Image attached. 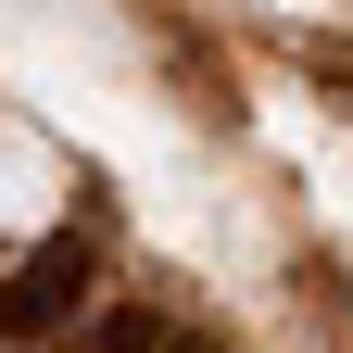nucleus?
Wrapping results in <instances>:
<instances>
[{"mask_svg":"<svg viewBox=\"0 0 353 353\" xmlns=\"http://www.w3.org/2000/svg\"><path fill=\"white\" fill-rule=\"evenodd\" d=\"M76 303H88V240H38L0 290V341H51V328H76Z\"/></svg>","mask_w":353,"mask_h":353,"instance_id":"nucleus-1","label":"nucleus"},{"mask_svg":"<svg viewBox=\"0 0 353 353\" xmlns=\"http://www.w3.org/2000/svg\"><path fill=\"white\" fill-rule=\"evenodd\" d=\"M88 353H164V328H152V316H101V328H88Z\"/></svg>","mask_w":353,"mask_h":353,"instance_id":"nucleus-2","label":"nucleus"}]
</instances>
